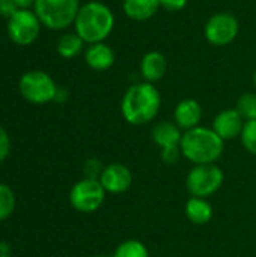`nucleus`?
Segmentation results:
<instances>
[{"label": "nucleus", "instance_id": "f257e3e1", "mask_svg": "<svg viewBox=\"0 0 256 257\" xmlns=\"http://www.w3.org/2000/svg\"><path fill=\"white\" fill-rule=\"evenodd\" d=\"M161 107V96L152 83H136L122 96L121 111L124 119L136 126L146 125L155 119Z\"/></svg>", "mask_w": 256, "mask_h": 257}, {"label": "nucleus", "instance_id": "f03ea898", "mask_svg": "<svg viewBox=\"0 0 256 257\" xmlns=\"http://www.w3.org/2000/svg\"><path fill=\"white\" fill-rule=\"evenodd\" d=\"M75 33L89 45L107 39L115 27V15L101 2H89L80 6L74 21Z\"/></svg>", "mask_w": 256, "mask_h": 257}, {"label": "nucleus", "instance_id": "7ed1b4c3", "mask_svg": "<svg viewBox=\"0 0 256 257\" xmlns=\"http://www.w3.org/2000/svg\"><path fill=\"white\" fill-rule=\"evenodd\" d=\"M180 148L183 157L195 166L216 164L225 151V142L213 128L196 126L183 134Z\"/></svg>", "mask_w": 256, "mask_h": 257}, {"label": "nucleus", "instance_id": "20e7f679", "mask_svg": "<svg viewBox=\"0 0 256 257\" xmlns=\"http://www.w3.org/2000/svg\"><path fill=\"white\" fill-rule=\"evenodd\" d=\"M78 11V0H35V14L51 30H63L74 24Z\"/></svg>", "mask_w": 256, "mask_h": 257}, {"label": "nucleus", "instance_id": "39448f33", "mask_svg": "<svg viewBox=\"0 0 256 257\" xmlns=\"http://www.w3.org/2000/svg\"><path fill=\"white\" fill-rule=\"evenodd\" d=\"M223 181H225V175L219 166L199 164L189 172L186 185L192 197L207 199L222 188Z\"/></svg>", "mask_w": 256, "mask_h": 257}, {"label": "nucleus", "instance_id": "423d86ee", "mask_svg": "<svg viewBox=\"0 0 256 257\" xmlns=\"http://www.w3.org/2000/svg\"><path fill=\"white\" fill-rule=\"evenodd\" d=\"M106 199V190L101 185L100 179L84 178L75 182L69 191L71 206L83 214L95 212L101 208Z\"/></svg>", "mask_w": 256, "mask_h": 257}, {"label": "nucleus", "instance_id": "0eeeda50", "mask_svg": "<svg viewBox=\"0 0 256 257\" xmlns=\"http://www.w3.org/2000/svg\"><path fill=\"white\" fill-rule=\"evenodd\" d=\"M57 86L44 71H29L20 80V93L32 104H47L56 99Z\"/></svg>", "mask_w": 256, "mask_h": 257}, {"label": "nucleus", "instance_id": "6e6552de", "mask_svg": "<svg viewBox=\"0 0 256 257\" xmlns=\"http://www.w3.org/2000/svg\"><path fill=\"white\" fill-rule=\"evenodd\" d=\"M41 30L38 15L29 9H18L8 21V35L12 42L18 45L32 44Z\"/></svg>", "mask_w": 256, "mask_h": 257}, {"label": "nucleus", "instance_id": "1a4fd4ad", "mask_svg": "<svg viewBox=\"0 0 256 257\" xmlns=\"http://www.w3.org/2000/svg\"><path fill=\"white\" fill-rule=\"evenodd\" d=\"M240 32L238 20L228 12H219L213 15L205 24V38L216 47L229 45Z\"/></svg>", "mask_w": 256, "mask_h": 257}, {"label": "nucleus", "instance_id": "9d476101", "mask_svg": "<svg viewBox=\"0 0 256 257\" xmlns=\"http://www.w3.org/2000/svg\"><path fill=\"white\" fill-rule=\"evenodd\" d=\"M98 179L101 185L104 187L106 193L121 194V193H125L131 187L133 173L127 166L121 163H112L103 169Z\"/></svg>", "mask_w": 256, "mask_h": 257}, {"label": "nucleus", "instance_id": "9b49d317", "mask_svg": "<svg viewBox=\"0 0 256 257\" xmlns=\"http://www.w3.org/2000/svg\"><path fill=\"white\" fill-rule=\"evenodd\" d=\"M244 119L240 116V113L235 108H228L220 111L214 120H213V130L214 133L223 140H234L241 136V131L244 128Z\"/></svg>", "mask_w": 256, "mask_h": 257}, {"label": "nucleus", "instance_id": "f8f14e48", "mask_svg": "<svg viewBox=\"0 0 256 257\" xmlns=\"http://www.w3.org/2000/svg\"><path fill=\"white\" fill-rule=\"evenodd\" d=\"M175 123L183 130V133L199 126L202 119V107L198 101L187 98L177 104L174 111Z\"/></svg>", "mask_w": 256, "mask_h": 257}, {"label": "nucleus", "instance_id": "ddd939ff", "mask_svg": "<svg viewBox=\"0 0 256 257\" xmlns=\"http://www.w3.org/2000/svg\"><path fill=\"white\" fill-rule=\"evenodd\" d=\"M167 72V59L160 51H149L142 57L140 74L146 83L160 81Z\"/></svg>", "mask_w": 256, "mask_h": 257}, {"label": "nucleus", "instance_id": "4468645a", "mask_svg": "<svg viewBox=\"0 0 256 257\" xmlns=\"http://www.w3.org/2000/svg\"><path fill=\"white\" fill-rule=\"evenodd\" d=\"M84 60L88 66L94 71H107L115 63V53L113 50L106 45L104 42L91 44L86 50Z\"/></svg>", "mask_w": 256, "mask_h": 257}, {"label": "nucleus", "instance_id": "2eb2a0df", "mask_svg": "<svg viewBox=\"0 0 256 257\" xmlns=\"http://www.w3.org/2000/svg\"><path fill=\"white\" fill-rule=\"evenodd\" d=\"M183 134H184L183 130L175 122H169V120L158 122L157 125H154L151 131L152 142L161 149L170 148V146H180Z\"/></svg>", "mask_w": 256, "mask_h": 257}, {"label": "nucleus", "instance_id": "dca6fc26", "mask_svg": "<svg viewBox=\"0 0 256 257\" xmlns=\"http://www.w3.org/2000/svg\"><path fill=\"white\" fill-rule=\"evenodd\" d=\"M160 0H124L122 9L125 15L134 21H146L160 9Z\"/></svg>", "mask_w": 256, "mask_h": 257}, {"label": "nucleus", "instance_id": "f3484780", "mask_svg": "<svg viewBox=\"0 0 256 257\" xmlns=\"http://www.w3.org/2000/svg\"><path fill=\"white\" fill-rule=\"evenodd\" d=\"M186 217L196 226H204L213 218V206L207 199L190 197L186 203Z\"/></svg>", "mask_w": 256, "mask_h": 257}, {"label": "nucleus", "instance_id": "a211bd4d", "mask_svg": "<svg viewBox=\"0 0 256 257\" xmlns=\"http://www.w3.org/2000/svg\"><path fill=\"white\" fill-rule=\"evenodd\" d=\"M83 44L84 41L77 33H65L57 42V53L65 59H72L81 53Z\"/></svg>", "mask_w": 256, "mask_h": 257}, {"label": "nucleus", "instance_id": "6ab92c4d", "mask_svg": "<svg viewBox=\"0 0 256 257\" xmlns=\"http://www.w3.org/2000/svg\"><path fill=\"white\" fill-rule=\"evenodd\" d=\"M112 257H149L146 245L137 239H128L121 242Z\"/></svg>", "mask_w": 256, "mask_h": 257}, {"label": "nucleus", "instance_id": "aec40b11", "mask_svg": "<svg viewBox=\"0 0 256 257\" xmlns=\"http://www.w3.org/2000/svg\"><path fill=\"white\" fill-rule=\"evenodd\" d=\"M15 194L6 184H0V221L8 220L15 209Z\"/></svg>", "mask_w": 256, "mask_h": 257}, {"label": "nucleus", "instance_id": "412c9836", "mask_svg": "<svg viewBox=\"0 0 256 257\" xmlns=\"http://www.w3.org/2000/svg\"><path fill=\"white\" fill-rule=\"evenodd\" d=\"M235 110L240 113V116L244 119V122L256 119V93L253 92L243 93L237 101Z\"/></svg>", "mask_w": 256, "mask_h": 257}, {"label": "nucleus", "instance_id": "4be33fe9", "mask_svg": "<svg viewBox=\"0 0 256 257\" xmlns=\"http://www.w3.org/2000/svg\"><path fill=\"white\" fill-rule=\"evenodd\" d=\"M241 143L244 146V149L252 154L256 155V119L253 120H247L244 123V128L241 131Z\"/></svg>", "mask_w": 256, "mask_h": 257}, {"label": "nucleus", "instance_id": "5701e85b", "mask_svg": "<svg viewBox=\"0 0 256 257\" xmlns=\"http://www.w3.org/2000/svg\"><path fill=\"white\" fill-rule=\"evenodd\" d=\"M181 157H183V152L180 146H170V148L161 149V160L166 164H175Z\"/></svg>", "mask_w": 256, "mask_h": 257}, {"label": "nucleus", "instance_id": "b1692460", "mask_svg": "<svg viewBox=\"0 0 256 257\" xmlns=\"http://www.w3.org/2000/svg\"><path fill=\"white\" fill-rule=\"evenodd\" d=\"M11 152V137L8 134V131L0 126V164L9 157Z\"/></svg>", "mask_w": 256, "mask_h": 257}, {"label": "nucleus", "instance_id": "393cba45", "mask_svg": "<svg viewBox=\"0 0 256 257\" xmlns=\"http://www.w3.org/2000/svg\"><path fill=\"white\" fill-rule=\"evenodd\" d=\"M104 167H101L100 161L97 158H91L86 161L84 164V173H86V178H94V179H98L101 172H103Z\"/></svg>", "mask_w": 256, "mask_h": 257}, {"label": "nucleus", "instance_id": "a878e982", "mask_svg": "<svg viewBox=\"0 0 256 257\" xmlns=\"http://www.w3.org/2000/svg\"><path fill=\"white\" fill-rule=\"evenodd\" d=\"M18 9L20 8L15 0H0V15L5 18H11Z\"/></svg>", "mask_w": 256, "mask_h": 257}, {"label": "nucleus", "instance_id": "bb28decb", "mask_svg": "<svg viewBox=\"0 0 256 257\" xmlns=\"http://www.w3.org/2000/svg\"><path fill=\"white\" fill-rule=\"evenodd\" d=\"M187 5V0H160V6L169 12H178L184 9Z\"/></svg>", "mask_w": 256, "mask_h": 257}, {"label": "nucleus", "instance_id": "cd10ccee", "mask_svg": "<svg viewBox=\"0 0 256 257\" xmlns=\"http://www.w3.org/2000/svg\"><path fill=\"white\" fill-rule=\"evenodd\" d=\"M0 257H11V247L5 241H0Z\"/></svg>", "mask_w": 256, "mask_h": 257}, {"label": "nucleus", "instance_id": "c85d7f7f", "mask_svg": "<svg viewBox=\"0 0 256 257\" xmlns=\"http://www.w3.org/2000/svg\"><path fill=\"white\" fill-rule=\"evenodd\" d=\"M20 9H27L30 5H35V0H15Z\"/></svg>", "mask_w": 256, "mask_h": 257}, {"label": "nucleus", "instance_id": "c756f323", "mask_svg": "<svg viewBox=\"0 0 256 257\" xmlns=\"http://www.w3.org/2000/svg\"><path fill=\"white\" fill-rule=\"evenodd\" d=\"M253 81H255V86H256V71H255V75H253Z\"/></svg>", "mask_w": 256, "mask_h": 257}, {"label": "nucleus", "instance_id": "7c9ffc66", "mask_svg": "<svg viewBox=\"0 0 256 257\" xmlns=\"http://www.w3.org/2000/svg\"><path fill=\"white\" fill-rule=\"evenodd\" d=\"M95 257H109V256H95Z\"/></svg>", "mask_w": 256, "mask_h": 257}]
</instances>
